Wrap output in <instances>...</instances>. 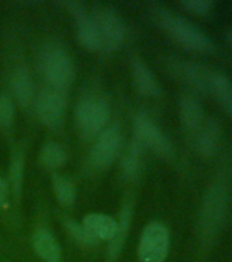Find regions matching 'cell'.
Wrapping results in <instances>:
<instances>
[{
	"mask_svg": "<svg viewBox=\"0 0 232 262\" xmlns=\"http://www.w3.org/2000/svg\"><path fill=\"white\" fill-rule=\"evenodd\" d=\"M221 104L224 105L225 110L228 111V114L232 116V92L223 100V101H221Z\"/></svg>",
	"mask_w": 232,
	"mask_h": 262,
	"instance_id": "25",
	"label": "cell"
},
{
	"mask_svg": "<svg viewBox=\"0 0 232 262\" xmlns=\"http://www.w3.org/2000/svg\"><path fill=\"white\" fill-rule=\"evenodd\" d=\"M133 75H134V82L137 89L141 94L149 96V97H157L161 93L160 86L156 81V78L153 77L152 71L146 67L145 63L139 60V59H134L133 61Z\"/></svg>",
	"mask_w": 232,
	"mask_h": 262,
	"instance_id": "14",
	"label": "cell"
},
{
	"mask_svg": "<svg viewBox=\"0 0 232 262\" xmlns=\"http://www.w3.org/2000/svg\"><path fill=\"white\" fill-rule=\"evenodd\" d=\"M228 40L231 41V42H232V29H231V30H229V32H228Z\"/></svg>",
	"mask_w": 232,
	"mask_h": 262,
	"instance_id": "26",
	"label": "cell"
},
{
	"mask_svg": "<svg viewBox=\"0 0 232 262\" xmlns=\"http://www.w3.org/2000/svg\"><path fill=\"white\" fill-rule=\"evenodd\" d=\"M179 115L180 122L183 124L186 133L190 135V139H193L198 134V131L202 128L204 123L206 122L202 106L190 94H184L183 97L180 98Z\"/></svg>",
	"mask_w": 232,
	"mask_h": 262,
	"instance_id": "10",
	"label": "cell"
},
{
	"mask_svg": "<svg viewBox=\"0 0 232 262\" xmlns=\"http://www.w3.org/2000/svg\"><path fill=\"white\" fill-rule=\"evenodd\" d=\"M118 224H119L118 233H116L114 239L111 241V246H110L111 258H116L119 255V253L122 251L123 243H124L127 231H129V224H130V208H129V206H126L124 210L122 212L120 221H119Z\"/></svg>",
	"mask_w": 232,
	"mask_h": 262,
	"instance_id": "17",
	"label": "cell"
},
{
	"mask_svg": "<svg viewBox=\"0 0 232 262\" xmlns=\"http://www.w3.org/2000/svg\"><path fill=\"white\" fill-rule=\"evenodd\" d=\"M83 227L96 241H112L115 235L118 233L119 224L112 217L106 214H88L83 219Z\"/></svg>",
	"mask_w": 232,
	"mask_h": 262,
	"instance_id": "11",
	"label": "cell"
},
{
	"mask_svg": "<svg viewBox=\"0 0 232 262\" xmlns=\"http://www.w3.org/2000/svg\"><path fill=\"white\" fill-rule=\"evenodd\" d=\"M139 153H141V143L134 141V143L127 150L122 161L123 173L127 178H134L137 175V172L139 169V163H141V155Z\"/></svg>",
	"mask_w": 232,
	"mask_h": 262,
	"instance_id": "18",
	"label": "cell"
},
{
	"mask_svg": "<svg viewBox=\"0 0 232 262\" xmlns=\"http://www.w3.org/2000/svg\"><path fill=\"white\" fill-rule=\"evenodd\" d=\"M66 100L60 90L47 88L40 94L37 101V111L41 120L47 126L56 127L60 124L63 115H65Z\"/></svg>",
	"mask_w": 232,
	"mask_h": 262,
	"instance_id": "9",
	"label": "cell"
},
{
	"mask_svg": "<svg viewBox=\"0 0 232 262\" xmlns=\"http://www.w3.org/2000/svg\"><path fill=\"white\" fill-rule=\"evenodd\" d=\"M110 119V110L100 98H86L77 108V120L86 134H96L101 131Z\"/></svg>",
	"mask_w": 232,
	"mask_h": 262,
	"instance_id": "7",
	"label": "cell"
},
{
	"mask_svg": "<svg viewBox=\"0 0 232 262\" xmlns=\"http://www.w3.org/2000/svg\"><path fill=\"white\" fill-rule=\"evenodd\" d=\"M170 250V232L161 223H151L143 229L138 246L139 262H164Z\"/></svg>",
	"mask_w": 232,
	"mask_h": 262,
	"instance_id": "4",
	"label": "cell"
},
{
	"mask_svg": "<svg viewBox=\"0 0 232 262\" xmlns=\"http://www.w3.org/2000/svg\"><path fill=\"white\" fill-rule=\"evenodd\" d=\"M14 118V104L7 96H0V127L11 124Z\"/></svg>",
	"mask_w": 232,
	"mask_h": 262,
	"instance_id": "20",
	"label": "cell"
},
{
	"mask_svg": "<svg viewBox=\"0 0 232 262\" xmlns=\"http://www.w3.org/2000/svg\"><path fill=\"white\" fill-rule=\"evenodd\" d=\"M134 131L137 142L147 146L163 157H171L174 153L171 142L146 115L139 114L135 116Z\"/></svg>",
	"mask_w": 232,
	"mask_h": 262,
	"instance_id": "6",
	"label": "cell"
},
{
	"mask_svg": "<svg viewBox=\"0 0 232 262\" xmlns=\"http://www.w3.org/2000/svg\"><path fill=\"white\" fill-rule=\"evenodd\" d=\"M22 160L15 159L12 161L11 167V179L12 184H14V188H15V192L18 194L20 188V183H22Z\"/></svg>",
	"mask_w": 232,
	"mask_h": 262,
	"instance_id": "23",
	"label": "cell"
},
{
	"mask_svg": "<svg viewBox=\"0 0 232 262\" xmlns=\"http://www.w3.org/2000/svg\"><path fill=\"white\" fill-rule=\"evenodd\" d=\"M33 247L36 250L37 255L43 258L45 262H60V246L48 229H37L33 236Z\"/></svg>",
	"mask_w": 232,
	"mask_h": 262,
	"instance_id": "12",
	"label": "cell"
},
{
	"mask_svg": "<svg viewBox=\"0 0 232 262\" xmlns=\"http://www.w3.org/2000/svg\"><path fill=\"white\" fill-rule=\"evenodd\" d=\"M43 71L51 88L61 90L69 88L74 79V64L69 53L60 48H49L43 55Z\"/></svg>",
	"mask_w": 232,
	"mask_h": 262,
	"instance_id": "3",
	"label": "cell"
},
{
	"mask_svg": "<svg viewBox=\"0 0 232 262\" xmlns=\"http://www.w3.org/2000/svg\"><path fill=\"white\" fill-rule=\"evenodd\" d=\"M228 204V188L224 182H215L205 194L200 212V231L205 237H212L224 221Z\"/></svg>",
	"mask_w": 232,
	"mask_h": 262,
	"instance_id": "2",
	"label": "cell"
},
{
	"mask_svg": "<svg viewBox=\"0 0 232 262\" xmlns=\"http://www.w3.org/2000/svg\"><path fill=\"white\" fill-rule=\"evenodd\" d=\"M93 20L101 38V51H115L124 41V26L119 16L101 6L94 8Z\"/></svg>",
	"mask_w": 232,
	"mask_h": 262,
	"instance_id": "5",
	"label": "cell"
},
{
	"mask_svg": "<svg viewBox=\"0 0 232 262\" xmlns=\"http://www.w3.org/2000/svg\"><path fill=\"white\" fill-rule=\"evenodd\" d=\"M11 86L14 96L20 105H30V102L33 101V82L26 69L19 67L12 73Z\"/></svg>",
	"mask_w": 232,
	"mask_h": 262,
	"instance_id": "15",
	"label": "cell"
},
{
	"mask_svg": "<svg viewBox=\"0 0 232 262\" xmlns=\"http://www.w3.org/2000/svg\"><path fill=\"white\" fill-rule=\"evenodd\" d=\"M67 160V153L63 147L56 142L47 143L43 150H41V161L47 165V167L56 168L60 167L66 163Z\"/></svg>",
	"mask_w": 232,
	"mask_h": 262,
	"instance_id": "16",
	"label": "cell"
},
{
	"mask_svg": "<svg viewBox=\"0 0 232 262\" xmlns=\"http://www.w3.org/2000/svg\"><path fill=\"white\" fill-rule=\"evenodd\" d=\"M120 131L116 126L107 128L100 134L97 142L94 143L93 149L90 151V161L94 167L107 168L115 157L118 156L120 149Z\"/></svg>",
	"mask_w": 232,
	"mask_h": 262,
	"instance_id": "8",
	"label": "cell"
},
{
	"mask_svg": "<svg viewBox=\"0 0 232 262\" xmlns=\"http://www.w3.org/2000/svg\"><path fill=\"white\" fill-rule=\"evenodd\" d=\"M153 12L164 30H167L168 34L174 37L180 45H183L184 48L192 51H208L212 48V42L208 36L187 19L161 7H156Z\"/></svg>",
	"mask_w": 232,
	"mask_h": 262,
	"instance_id": "1",
	"label": "cell"
},
{
	"mask_svg": "<svg viewBox=\"0 0 232 262\" xmlns=\"http://www.w3.org/2000/svg\"><path fill=\"white\" fill-rule=\"evenodd\" d=\"M7 192H8L7 184H6V182L0 178V206L4 205V202H6V200H7Z\"/></svg>",
	"mask_w": 232,
	"mask_h": 262,
	"instance_id": "24",
	"label": "cell"
},
{
	"mask_svg": "<svg viewBox=\"0 0 232 262\" xmlns=\"http://www.w3.org/2000/svg\"><path fill=\"white\" fill-rule=\"evenodd\" d=\"M219 139H220V127L215 119H206L202 128L192 139V142L201 155L209 156L216 150Z\"/></svg>",
	"mask_w": 232,
	"mask_h": 262,
	"instance_id": "13",
	"label": "cell"
},
{
	"mask_svg": "<svg viewBox=\"0 0 232 262\" xmlns=\"http://www.w3.org/2000/svg\"><path fill=\"white\" fill-rule=\"evenodd\" d=\"M53 186H55V192L61 204L71 205L75 200V188L73 183L69 179H65L61 176H56L53 179Z\"/></svg>",
	"mask_w": 232,
	"mask_h": 262,
	"instance_id": "19",
	"label": "cell"
},
{
	"mask_svg": "<svg viewBox=\"0 0 232 262\" xmlns=\"http://www.w3.org/2000/svg\"><path fill=\"white\" fill-rule=\"evenodd\" d=\"M180 4L186 10L196 12V14H208L213 8V3L209 2V0H186V2H182Z\"/></svg>",
	"mask_w": 232,
	"mask_h": 262,
	"instance_id": "22",
	"label": "cell"
},
{
	"mask_svg": "<svg viewBox=\"0 0 232 262\" xmlns=\"http://www.w3.org/2000/svg\"><path fill=\"white\" fill-rule=\"evenodd\" d=\"M67 228H69L70 233H71L78 242L85 243V245H93V243H96V239L86 231L83 225H78L77 223H74V221H69V223H67Z\"/></svg>",
	"mask_w": 232,
	"mask_h": 262,
	"instance_id": "21",
	"label": "cell"
}]
</instances>
